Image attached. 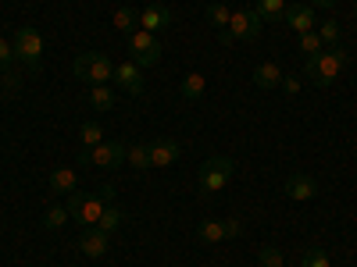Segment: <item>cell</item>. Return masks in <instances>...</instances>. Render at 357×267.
Wrapping results in <instances>:
<instances>
[{
    "mask_svg": "<svg viewBox=\"0 0 357 267\" xmlns=\"http://www.w3.org/2000/svg\"><path fill=\"white\" fill-rule=\"evenodd\" d=\"M347 61H350V50L340 43V47H329V50H321V54H314V57H307V79H311V86H318V89H329L340 75H343V68H347Z\"/></svg>",
    "mask_w": 357,
    "mask_h": 267,
    "instance_id": "6da1fadb",
    "label": "cell"
},
{
    "mask_svg": "<svg viewBox=\"0 0 357 267\" xmlns=\"http://www.w3.org/2000/svg\"><path fill=\"white\" fill-rule=\"evenodd\" d=\"M107 203H114V182H104L93 196L72 193V196H68V211H72V218H75L82 228H93V225L100 221V214L107 211Z\"/></svg>",
    "mask_w": 357,
    "mask_h": 267,
    "instance_id": "7a4b0ae2",
    "label": "cell"
},
{
    "mask_svg": "<svg viewBox=\"0 0 357 267\" xmlns=\"http://www.w3.org/2000/svg\"><path fill=\"white\" fill-rule=\"evenodd\" d=\"M261 29H264V22L257 18V11H254V8H243V11H232L225 33H218V40H222V47H232V43H257V40H261Z\"/></svg>",
    "mask_w": 357,
    "mask_h": 267,
    "instance_id": "3957f363",
    "label": "cell"
},
{
    "mask_svg": "<svg viewBox=\"0 0 357 267\" xmlns=\"http://www.w3.org/2000/svg\"><path fill=\"white\" fill-rule=\"evenodd\" d=\"M114 65L104 50H82L75 54V79H82L86 86H111Z\"/></svg>",
    "mask_w": 357,
    "mask_h": 267,
    "instance_id": "277c9868",
    "label": "cell"
},
{
    "mask_svg": "<svg viewBox=\"0 0 357 267\" xmlns=\"http://www.w3.org/2000/svg\"><path fill=\"white\" fill-rule=\"evenodd\" d=\"M236 175V161L232 157H211L204 161L200 171H197V186H200V196H218Z\"/></svg>",
    "mask_w": 357,
    "mask_h": 267,
    "instance_id": "5b68a950",
    "label": "cell"
},
{
    "mask_svg": "<svg viewBox=\"0 0 357 267\" xmlns=\"http://www.w3.org/2000/svg\"><path fill=\"white\" fill-rule=\"evenodd\" d=\"M126 146L122 139H104L97 146H89V150L79 154V164H89V168H100V171H114L126 164Z\"/></svg>",
    "mask_w": 357,
    "mask_h": 267,
    "instance_id": "8992f818",
    "label": "cell"
},
{
    "mask_svg": "<svg viewBox=\"0 0 357 267\" xmlns=\"http://www.w3.org/2000/svg\"><path fill=\"white\" fill-rule=\"evenodd\" d=\"M11 47H15V57L29 72H40V65H43V36L36 33L33 25H18Z\"/></svg>",
    "mask_w": 357,
    "mask_h": 267,
    "instance_id": "52a82bcc",
    "label": "cell"
},
{
    "mask_svg": "<svg viewBox=\"0 0 357 267\" xmlns=\"http://www.w3.org/2000/svg\"><path fill=\"white\" fill-rule=\"evenodd\" d=\"M126 47H129V61L136 68H151L161 61V40L154 33H143V29H136L132 36H126Z\"/></svg>",
    "mask_w": 357,
    "mask_h": 267,
    "instance_id": "ba28073f",
    "label": "cell"
},
{
    "mask_svg": "<svg viewBox=\"0 0 357 267\" xmlns=\"http://www.w3.org/2000/svg\"><path fill=\"white\" fill-rule=\"evenodd\" d=\"M282 189H286V196H289L293 203H307V200L318 196V178L307 175V171H293L286 182H282Z\"/></svg>",
    "mask_w": 357,
    "mask_h": 267,
    "instance_id": "9c48e42d",
    "label": "cell"
},
{
    "mask_svg": "<svg viewBox=\"0 0 357 267\" xmlns=\"http://www.w3.org/2000/svg\"><path fill=\"white\" fill-rule=\"evenodd\" d=\"M172 22H175L172 8L158 4V0H154V4H146V8L139 11V29H143V33H154V36H158V33H168Z\"/></svg>",
    "mask_w": 357,
    "mask_h": 267,
    "instance_id": "30bf717a",
    "label": "cell"
},
{
    "mask_svg": "<svg viewBox=\"0 0 357 267\" xmlns=\"http://www.w3.org/2000/svg\"><path fill=\"white\" fill-rule=\"evenodd\" d=\"M282 22H286L289 33L304 36V33H311V29H318V11L311 4H289L286 15H282Z\"/></svg>",
    "mask_w": 357,
    "mask_h": 267,
    "instance_id": "8fae6325",
    "label": "cell"
},
{
    "mask_svg": "<svg viewBox=\"0 0 357 267\" xmlns=\"http://www.w3.org/2000/svg\"><path fill=\"white\" fill-rule=\"evenodd\" d=\"M107 250H111V235L107 232H100L97 225L93 228H82V235H79V253L82 257L100 260V257H107Z\"/></svg>",
    "mask_w": 357,
    "mask_h": 267,
    "instance_id": "7c38bea8",
    "label": "cell"
},
{
    "mask_svg": "<svg viewBox=\"0 0 357 267\" xmlns=\"http://www.w3.org/2000/svg\"><path fill=\"white\" fill-rule=\"evenodd\" d=\"M111 82L122 89V93H132V97H139L143 93V68H136L132 61H122V65H114V75H111Z\"/></svg>",
    "mask_w": 357,
    "mask_h": 267,
    "instance_id": "4fadbf2b",
    "label": "cell"
},
{
    "mask_svg": "<svg viewBox=\"0 0 357 267\" xmlns=\"http://www.w3.org/2000/svg\"><path fill=\"white\" fill-rule=\"evenodd\" d=\"M178 154H183V146H178V139L172 136H161L151 143V168H172L178 161Z\"/></svg>",
    "mask_w": 357,
    "mask_h": 267,
    "instance_id": "5bb4252c",
    "label": "cell"
},
{
    "mask_svg": "<svg viewBox=\"0 0 357 267\" xmlns=\"http://www.w3.org/2000/svg\"><path fill=\"white\" fill-rule=\"evenodd\" d=\"M75 186H79L75 168H57V171H50V193H54V196H72Z\"/></svg>",
    "mask_w": 357,
    "mask_h": 267,
    "instance_id": "9a60e30c",
    "label": "cell"
},
{
    "mask_svg": "<svg viewBox=\"0 0 357 267\" xmlns=\"http://www.w3.org/2000/svg\"><path fill=\"white\" fill-rule=\"evenodd\" d=\"M279 82H282V68L275 61H261L254 68V86L257 89H279Z\"/></svg>",
    "mask_w": 357,
    "mask_h": 267,
    "instance_id": "2e32d148",
    "label": "cell"
},
{
    "mask_svg": "<svg viewBox=\"0 0 357 267\" xmlns=\"http://www.w3.org/2000/svg\"><path fill=\"white\" fill-rule=\"evenodd\" d=\"M197 239H200V243H207V246L225 243V239H229V235H225V221H218V218L200 221V225H197Z\"/></svg>",
    "mask_w": 357,
    "mask_h": 267,
    "instance_id": "e0dca14e",
    "label": "cell"
},
{
    "mask_svg": "<svg viewBox=\"0 0 357 267\" xmlns=\"http://www.w3.org/2000/svg\"><path fill=\"white\" fill-rule=\"evenodd\" d=\"M68 221H72L68 203H50L47 211H43V228H47V232H61Z\"/></svg>",
    "mask_w": 357,
    "mask_h": 267,
    "instance_id": "ac0fdd59",
    "label": "cell"
},
{
    "mask_svg": "<svg viewBox=\"0 0 357 267\" xmlns=\"http://www.w3.org/2000/svg\"><path fill=\"white\" fill-rule=\"evenodd\" d=\"M86 100H89V107L93 111H100V114H107V111H114V89L111 86H89V93H86Z\"/></svg>",
    "mask_w": 357,
    "mask_h": 267,
    "instance_id": "d6986e66",
    "label": "cell"
},
{
    "mask_svg": "<svg viewBox=\"0 0 357 267\" xmlns=\"http://www.w3.org/2000/svg\"><path fill=\"white\" fill-rule=\"evenodd\" d=\"M126 164L132 171H146V168H151V143H129L126 146Z\"/></svg>",
    "mask_w": 357,
    "mask_h": 267,
    "instance_id": "ffe728a7",
    "label": "cell"
},
{
    "mask_svg": "<svg viewBox=\"0 0 357 267\" xmlns=\"http://www.w3.org/2000/svg\"><path fill=\"white\" fill-rule=\"evenodd\" d=\"M111 25H114L122 36H132L136 29H139V15H136L132 8H118V11L111 15Z\"/></svg>",
    "mask_w": 357,
    "mask_h": 267,
    "instance_id": "44dd1931",
    "label": "cell"
},
{
    "mask_svg": "<svg viewBox=\"0 0 357 267\" xmlns=\"http://www.w3.org/2000/svg\"><path fill=\"white\" fill-rule=\"evenodd\" d=\"M122 225H126V211H122L118 203H107V211L100 214L97 228H100V232H107V235H114V232L122 228Z\"/></svg>",
    "mask_w": 357,
    "mask_h": 267,
    "instance_id": "7402d4cb",
    "label": "cell"
},
{
    "mask_svg": "<svg viewBox=\"0 0 357 267\" xmlns=\"http://www.w3.org/2000/svg\"><path fill=\"white\" fill-rule=\"evenodd\" d=\"M286 8H289L286 0H254V11L261 22H279L286 15Z\"/></svg>",
    "mask_w": 357,
    "mask_h": 267,
    "instance_id": "603a6c76",
    "label": "cell"
},
{
    "mask_svg": "<svg viewBox=\"0 0 357 267\" xmlns=\"http://www.w3.org/2000/svg\"><path fill=\"white\" fill-rule=\"evenodd\" d=\"M178 93H183V100H200V97L207 93V79H204L200 72H190V75L183 79V89H178Z\"/></svg>",
    "mask_w": 357,
    "mask_h": 267,
    "instance_id": "cb8c5ba5",
    "label": "cell"
},
{
    "mask_svg": "<svg viewBox=\"0 0 357 267\" xmlns=\"http://www.w3.org/2000/svg\"><path fill=\"white\" fill-rule=\"evenodd\" d=\"M318 36H321V47L329 50V47H340V40H343V25L336 22V18H329V22H321L318 25Z\"/></svg>",
    "mask_w": 357,
    "mask_h": 267,
    "instance_id": "d4e9b609",
    "label": "cell"
},
{
    "mask_svg": "<svg viewBox=\"0 0 357 267\" xmlns=\"http://www.w3.org/2000/svg\"><path fill=\"white\" fill-rule=\"evenodd\" d=\"M229 18H232V8L229 4H207V25H211L215 33H225Z\"/></svg>",
    "mask_w": 357,
    "mask_h": 267,
    "instance_id": "484cf974",
    "label": "cell"
},
{
    "mask_svg": "<svg viewBox=\"0 0 357 267\" xmlns=\"http://www.w3.org/2000/svg\"><path fill=\"white\" fill-rule=\"evenodd\" d=\"M79 143H82V150H89V146L104 143V129H100L97 122H82V125H79Z\"/></svg>",
    "mask_w": 357,
    "mask_h": 267,
    "instance_id": "4316f807",
    "label": "cell"
},
{
    "mask_svg": "<svg viewBox=\"0 0 357 267\" xmlns=\"http://www.w3.org/2000/svg\"><path fill=\"white\" fill-rule=\"evenodd\" d=\"M301 267H333V260H329V253H325L321 246H307L301 253Z\"/></svg>",
    "mask_w": 357,
    "mask_h": 267,
    "instance_id": "83f0119b",
    "label": "cell"
},
{
    "mask_svg": "<svg viewBox=\"0 0 357 267\" xmlns=\"http://www.w3.org/2000/svg\"><path fill=\"white\" fill-rule=\"evenodd\" d=\"M257 264L261 267H286V257L279 246H264V250H257Z\"/></svg>",
    "mask_w": 357,
    "mask_h": 267,
    "instance_id": "f1b7e54d",
    "label": "cell"
},
{
    "mask_svg": "<svg viewBox=\"0 0 357 267\" xmlns=\"http://www.w3.org/2000/svg\"><path fill=\"white\" fill-rule=\"evenodd\" d=\"M296 47H301V54L304 57H314V54H321L325 47H321V36H318V29H311V33H304L301 36V43H296Z\"/></svg>",
    "mask_w": 357,
    "mask_h": 267,
    "instance_id": "f546056e",
    "label": "cell"
},
{
    "mask_svg": "<svg viewBox=\"0 0 357 267\" xmlns=\"http://www.w3.org/2000/svg\"><path fill=\"white\" fill-rule=\"evenodd\" d=\"M15 61H18V57H15V47H11L8 40H0V75L11 72V68H15Z\"/></svg>",
    "mask_w": 357,
    "mask_h": 267,
    "instance_id": "4dcf8cb0",
    "label": "cell"
},
{
    "mask_svg": "<svg viewBox=\"0 0 357 267\" xmlns=\"http://www.w3.org/2000/svg\"><path fill=\"white\" fill-rule=\"evenodd\" d=\"M0 79H4V89H8V93H11V97H15V93H18V89H22V75H18L15 68H11V72H4V75H0Z\"/></svg>",
    "mask_w": 357,
    "mask_h": 267,
    "instance_id": "1f68e13d",
    "label": "cell"
},
{
    "mask_svg": "<svg viewBox=\"0 0 357 267\" xmlns=\"http://www.w3.org/2000/svg\"><path fill=\"white\" fill-rule=\"evenodd\" d=\"M279 89H282L286 97H296V93H301V79H293V75H282Z\"/></svg>",
    "mask_w": 357,
    "mask_h": 267,
    "instance_id": "d6a6232c",
    "label": "cell"
},
{
    "mask_svg": "<svg viewBox=\"0 0 357 267\" xmlns=\"http://www.w3.org/2000/svg\"><path fill=\"white\" fill-rule=\"evenodd\" d=\"M225 235H229V239L243 235V221H240V218H225Z\"/></svg>",
    "mask_w": 357,
    "mask_h": 267,
    "instance_id": "836d02e7",
    "label": "cell"
},
{
    "mask_svg": "<svg viewBox=\"0 0 357 267\" xmlns=\"http://www.w3.org/2000/svg\"><path fill=\"white\" fill-rule=\"evenodd\" d=\"M333 4H336V0H311V8H314V11H318V8H325V11H329Z\"/></svg>",
    "mask_w": 357,
    "mask_h": 267,
    "instance_id": "e575fe53",
    "label": "cell"
},
{
    "mask_svg": "<svg viewBox=\"0 0 357 267\" xmlns=\"http://www.w3.org/2000/svg\"><path fill=\"white\" fill-rule=\"evenodd\" d=\"M354 22H357V8H354Z\"/></svg>",
    "mask_w": 357,
    "mask_h": 267,
    "instance_id": "d590c367",
    "label": "cell"
},
{
    "mask_svg": "<svg viewBox=\"0 0 357 267\" xmlns=\"http://www.w3.org/2000/svg\"><path fill=\"white\" fill-rule=\"evenodd\" d=\"M354 4H357V0H354Z\"/></svg>",
    "mask_w": 357,
    "mask_h": 267,
    "instance_id": "8d00e7d4",
    "label": "cell"
},
{
    "mask_svg": "<svg viewBox=\"0 0 357 267\" xmlns=\"http://www.w3.org/2000/svg\"><path fill=\"white\" fill-rule=\"evenodd\" d=\"M293 4H296V0H293Z\"/></svg>",
    "mask_w": 357,
    "mask_h": 267,
    "instance_id": "74e56055",
    "label": "cell"
}]
</instances>
